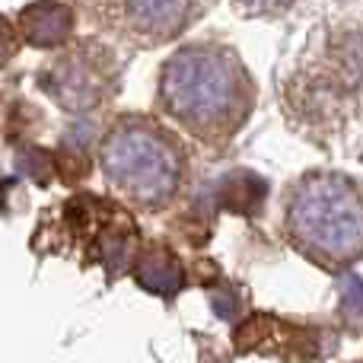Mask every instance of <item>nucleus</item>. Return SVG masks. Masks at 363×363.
<instances>
[{
  "instance_id": "f257e3e1",
  "label": "nucleus",
  "mask_w": 363,
  "mask_h": 363,
  "mask_svg": "<svg viewBox=\"0 0 363 363\" xmlns=\"http://www.w3.org/2000/svg\"><path fill=\"white\" fill-rule=\"evenodd\" d=\"M252 102L255 86L230 48L188 45L163 64L160 108L211 147H223L245 125Z\"/></svg>"
},
{
  "instance_id": "f03ea898",
  "label": "nucleus",
  "mask_w": 363,
  "mask_h": 363,
  "mask_svg": "<svg viewBox=\"0 0 363 363\" xmlns=\"http://www.w3.org/2000/svg\"><path fill=\"white\" fill-rule=\"evenodd\" d=\"M287 236L313 264L347 271L363 258V191L338 172H309L287 201Z\"/></svg>"
},
{
  "instance_id": "7ed1b4c3",
  "label": "nucleus",
  "mask_w": 363,
  "mask_h": 363,
  "mask_svg": "<svg viewBox=\"0 0 363 363\" xmlns=\"http://www.w3.org/2000/svg\"><path fill=\"white\" fill-rule=\"evenodd\" d=\"M102 172L128 204L160 211L176 198L185 157L160 125L128 115L102 140Z\"/></svg>"
},
{
  "instance_id": "20e7f679",
  "label": "nucleus",
  "mask_w": 363,
  "mask_h": 363,
  "mask_svg": "<svg viewBox=\"0 0 363 363\" xmlns=\"http://www.w3.org/2000/svg\"><path fill=\"white\" fill-rule=\"evenodd\" d=\"M42 83L57 106L70 108V112H83V108H93L106 96L108 74L106 64L89 57V51H77V55H67L64 61L51 64Z\"/></svg>"
},
{
  "instance_id": "39448f33",
  "label": "nucleus",
  "mask_w": 363,
  "mask_h": 363,
  "mask_svg": "<svg viewBox=\"0 0 363 363\" xmlns=\"http://www.w3.org/2000/svg\"><path fill=\"white\" fill-rule=\"evenodd\" d=\"M194 16V0H121L128 32L144 45H163L182 35Z\"/></svg>"
},
{
  "instance_id": "423d86ee",
  "label": "nucleus",
  "mask_w": 363,
  "mask_h": 363,
  "mask_svg": "<svg viewBox=\"0 0 363 363\" xmlns=\"http://www.w3.org/2000/svg\"><path fill=\"white\" fill-rule=\"evenodd\" d=\"M134 281H138L147 294L176 296L182 290V284H185V271H182V262L169 245L150 242L134 258Z\"/></svg>"
},
{
  "instance_id": "0eeeda50",
  "label": "nucleus",
  "mask_w": 363,
  "mask_h": 363,
  "mask_svg": "<svg viewBox=\"0 0 363 363\" xmlns=\"http://www.w3.org/2000/svg\"><path fill=\"white\" fill-rule=\"evenodd\" d=\"M19 29L26 42L35 48H55L67 42L74 32V13L57 0H38L19 13Z\"/></svg>"
},
{
  "instance_id": "6e6552de",
  "label": "nucleus",
  "mask_w": 363,
  "mask_h": 363,
  "mask_svg": "<svg viewBox=\"0 0 363 363\" xmlns=\"http://www.w3.org/2000/svg\"><path fill=\"white\" fill-rule=\"evenodd\" d=\"M255 182H258L255 172H236V176H226L223 182H220L217 201L223 207H230V211L255 213L258 204H262V198H264V185H258V188L249 191V185H255Z\"/></svg>"
},
{
  "instance_id": "1a4fd4ad",
  "label": "nucleus",
  "mask_w": 363,
  "mask_h": 363,
  "mask_svg": "<svg viewBox=\"0 0 363 363\" xmlns=\"http://www.w3.org/2000/svg\"><path fill=\"white\" fill-rule=\"evenodd\" d=\"M341 319L351 325V332L363 328V281L354 271L341 277Z\"/></svg>"
},
{
  "instance_id": "9d476101",
  "label": "nucleus",
  "mask_w": 363,
  "mask_h": 363,
  "mask_svg": "<svg viewBox=\"0 0 363 363\" xmlns=\"http://www.w3.org/2000/svg\"><path fill=\"white\" fill-rule=\"evenodd\" d=\"M233 4L242 13H249V16H271V13L284 10L290 0H233Z\"/></svg>"
},
{
  "instance_id": "9b49d317",
  "label": "nucleus",
  "mask_w": 363,
  "mask_h": 363,
  "mask_svg": "<svg viewBox=\"0 0 363 363\" xmlns=\"http://www.w3.org/2000/svg\"><path fill=\"white\" fill-rule=\"evenodd\" d=\"M10 55H13V32H10V26L0 19V64L10 61Z\"/></svg>"
}]
</instances>
